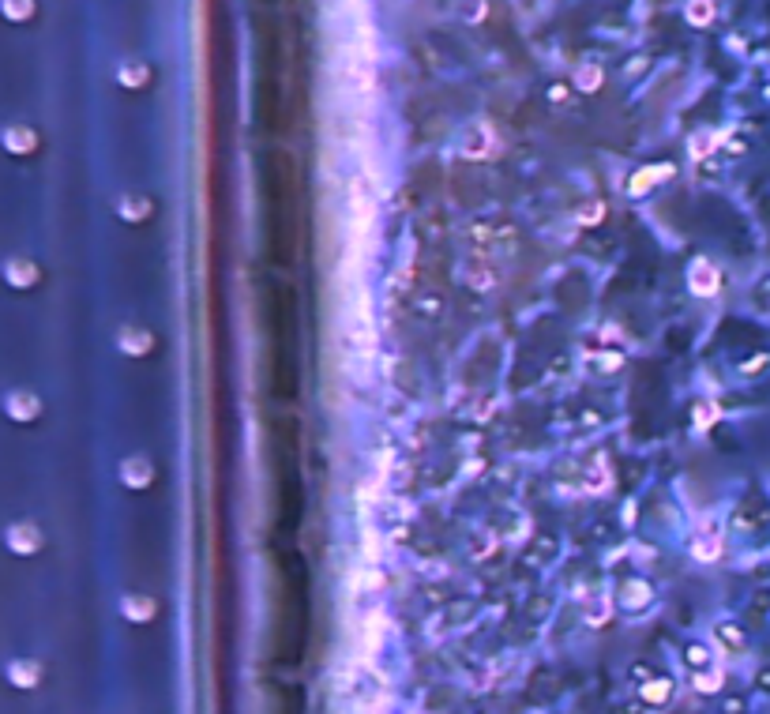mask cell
Returning <instances> with one entry per match:
<instances>
[{
  "instance_id": "7",
  "label": "cell",
  "mask_w": 770,
  "mask_h": 714,
  "mask_svg": "<svg viewBox=\"0 0 770 714\" xmlns=\"http://www.w3.org/2000/svg\"><path fill=\"white\" fill-rule=\"evenodd\" d=\"M151 335L147 331H139V327H124L121 331V346L128 350V354H147L151 350Z\"/></svg>"
},
{
  "instance_id": "18",
  "label": "cell",
  "mask_w": 770,
  "mask_h": 714,
  "mask_svg": "<svg viewBox=\"0 0 770 714\" xmlns=\"http://www.w3.org/2000/svg\"><path fill=\"white\" fill-rule=\"evenodd\" d=\"M710 16H714V4H688V19H692L695 27L710 23Z\"/></svg>"
},
{
  "instance_id": "4",
  "label": "cell",
  "mask_w": 770,
  "mask_h": 714,
  "mask_svg": "<svg viewBox=\"0 0 770 714\" xmlns=\"http://www.w3.org/2000/svg\"><path fill=\"white\" fill-rule=\"evenodd\" d=\"M673 173V166H650V170H643V173H635L632 181H628V192L632 196H643L650 185H658V181H665Z\"/></svg>"
},
{
  "instance_id": "22",
  "label": "cell",
  "mask_w": 770,
  "mask_h": 714,
  "mask_svg": "<svg viewBox=\"0 0 770 714\" xmlns=\"http://www.w3.org/2000/svg\"><path fill=\"white\" fill-rule=\"evenodd\" d=\"M601 215H605V207H601V203H590L583 215H579V222H586V226H590V222H598Z\"/></svg>"
},
{
  "instance_id": "16",
  "label": "cell",
  "mask_w": 770,
  "mask_h": 714,
  "mask_svg": "<svg viewBox=\"0 0 770 714\" xmlns=\"http://www.w3.org/2000/svg\"><path fill=\"white\" fill-rule=\"evenodd\" d=\"M722 143V136H714V132H699L692 143H688V151H692L695 158H703L710 151V147H718Z\"/></svg>"
},
{
  "instance_id": "9",
  "label": "cell",
  "mask_w": 770,
  "mask_h": 714,
  "mask_svg": "<svg viewBox=\"0 0 770 714\" xmlns=\"http://www.w3.org/2000/svg\"><path fill=\"white\" fill-rule=\"evenodd\" d=\"M121 609H124V617H132V621H151L154 617L151 598H124Z\"/></svg>"
},
{
  "instance_id": "14",
  "label": "cell",
  "mask_w": 770,
  "mask_h": 714,
  "mask_svg": "<svg viewBox=\"0 0 770 714\" xmlns=\"http://www.w3.org/2000/svg\"><path fill=\"white\" fill-rule=\"evenodd\" d=\"M669 696H673V681H650L647 688H643V699H647V703H665Z\"/></svg>"
},
{
  "instance_id": "23",
  "label": "cell",
  "mask_w": 770,
  "mask_h": 714,
  "mask_svg": "<svg viewBox=\"0 0 770 714\" xmlns=\"http://www.w3.org/2000/svg\"><path fill=\"white\" fill-rule=\"evenodd\" d=\"M605 613H609V606H605V602H594V606H590V624H601Z\"/></svg>"
},
{
  "instance_id": "2",
  "label": "cell",
  "mask_w": 770,
  "mask_h": 714,
  "mask_svg": "<svg viewBox=\"0 0 770 714\" xmlns=\"http://www.w3.org/2000/svg\"><path fill=\"white\" fill-rule=\"evenodd\" d=\"M8 542H12V549H16V553H34V549L42 545V534H38L31 523H16V527H12V534H8Z\"/></svg>"
},
{
  "instance_id": "20",
  "label": "cell",
  "mask_w": 770,
  "mask_h": 714,
  "mask_svg": "<svg viewBox=\"0 0 770 714\" xmlns=\"http://www.w3.org/2000/svg\"><path fill=\"white\" fill-rule=\"evenodd\" d=\"M714 418H718V410H714V406H699V410H695V425H699V429H707Z\"/></svg>"
},
{
  "instance_id": "13",
  "label": "cell",
  "mask_w": 770,
  "mask_h": 714,
  "mask_svg": "<svg viewBox=\"0 0 770 714\" xmlns=\"http://www.w3.org/2000/svg\"><path fill=\"white\" fill-rule=\"evenodd\" d=\"M575 83H579L583 91H598L601 87V68L598 64H583V68H579V76H575Z\"/></svg>"
},
{
  "instance_id": "6",
  "label": "cell",
  "mask_w": 770,
  "mask_h": 714,
  "mask_svg": "<svg viewBox=\"0 0 770 714\" xmlns=\"http://www.w3.org/2000/svg\"><path fill=\"white\" fill-rule=\"evenodd\" d=\"M4 143L12 147V151H19V155H27V151H34V128L27 125H12L8 132H4Z\"/></svg>"
},
{
  "instance_id": "5",
  "label": "cell",
  "mask_w": 770,
  "mask_h": 714,
  "mask_svg": "<svg viewBox=\"0 0 770 714\" xmlns=\"http://www.w3.org/2000/svg\"><path fill=\"white\" fill-rule=\"evenodd\" d=\"M121 478L128 485H151V478H154V470H151V463L147 459H128V463L121 466Z\"/></svg>"
},
{
  "instance_id": "19",
  "label": "cell",
  "mask_w": 770,
  "mask_h": 714,
  "mask_svg": "<svg viewBox=\"0 0 770 714\" xmlns=\"http://www.w3.org/2000/svg\"><path fill=\"white\" fill-rule=\"evenodd\" d=\"M4 12H8V16H12V19H27V16H34V8H31V4H12V0L4 4Z\"/></svg>"
},
{
  "instance_id": "11",
  "label": "cell",
  "mask_w": 770,
  "mask_h": 714,
  "mask_svg": "<svg viewBox=\"0 0 770 714\" xmlns=\"http://www.w3.org/2000/svg\"><path fill=\"white\" fill-rule=\"evenodd\" d=\"M647 602H650V587H647V583H639V579H635V583H628V587H624V606H628V609H639V606H647Z\"/></svg>"
},
{
  "instance_id": "15",
  "label": "cell",
  "mask_w": 770,
  "mask_h": 714,
  "mask_svg": "<svg viewBox=\"0 0 770 714\" xmlns=\"http://www.w3.org/2000/svg\"><path fill=\"white\" fill-rule=\"evenodd\" d=\"M117 211H121L124 218H143V215H151V203L139 200V196H128V200H121Z\"/></svg>"
},
{
  "instance_id": "17",
  "label": "cell",
  "mask_w": 770,
  "mask_h": 714,
  "mask_svg": "<svg viewBox=\"0 0 770 714\" xmlns=\"http://www.w3.org/2000/svg\"><path fill=\"white\" fill-rule=\"evenodd\" d=\"M147 79V68L143 64H124L121 68V83H128V87H139Z\"/></svg>"
},
{
  "instance_id": "21",
  "label": "cell",
  "mask_w": 770,
  "mask_h": 714,
  "mask_svg": "<svg viewBox=\"0 0 770 714\" xmlns=\"http://www.w3.org/2000/svg\"><path fill=\"white\" fill-rule=\"evenodd\" d=\"M695 684H699L703 692H714V688H722V677H718V673H699V681Z\"/></svg>"
},
{
  "instance_id": "3",
  "label": "cell",
  "mask_w": 770,
  "mask_h": 714,
  "mask_svg": "<svg viewBox=\"0 0 770 714\" xmlns=\"http://www.w3.org/2000/svg\"><path fill=\"white\" fill-rule=\"evenodd\" d=\"M8 410H12L16 421H31L38 418V399H34L31 391H12V395H8Z\"/></svg>"
},
{
  "instance_id": "10",
  "label": "cell",
  "mask_w": 770,
  "mask_h": 714,
  "mask_svg": "<svg viewBox=\"0 0 770 714\" xmlns=\"http://www.w3.org/2000/svg\"><path fill=\"white\" fill-rule=\"evenodd\" d=\"M718 549H722V542H718V534H714V527L707 523V534L695 542V557L699 560H714L718 557Z\"/></svg>"
},
{
  "instance_id": "1",
  "label": "cell",
  "mask_w": 770,
  "mask_h": 714,
  "mask_svg": "<svg viewBox=\"0 0 770 714\" xmlns=\"http://www.w3.org/2000/svg\"><path fill=\"white\" fill-rule=\"evenodd\" d=\"M688 282H692V290L699 297L718 294V271H714V264H707V260H695V264L688 267Z\"/></svg>"
},
{
  "instance_id": "8",
  "label": "cell",
  "mask_w": 770,
  "mask_h": 714,
  "mask_svg": "<svg viewBox=\"0 0 770 714\" xmlns=\"http://www.w3.org/2000/svg\"><path fill=\"white\" fill-rule=\"evenodd\" d=\"M8 279H12V286H31V282H38V267L31 260H12L8 264Z\"/></svg>"
},
{
  "instance_id": "12",
  "label": "cell",
  "mask_w": 770,
  "mask_h": 714,
  "mask_svg": "<svg viewBox=\"0 0 770 714\" xmlns=\"http://www.w3.org/2000/svg\"><path fill=\"white\" fill-rule=\"evenodd\" d=\"M12 681H16L19 688L38 684V666H34V662H16V666H12Z\"/></svg>"
},
{
  "instance_id": "24",
  "label": "cell",
  "mask_w": 770,
  "mask_h": 714,
  "mask_svg": "<svg viewBox=\"0 0 770 714\" xmlns=\"http://www.w3.org/2000/svg\"><path fill=\"white\" fill-rule=\"evenodd\" d=\"M688 662H707V651H688Z\"/></svg>"
}]
</instances>
